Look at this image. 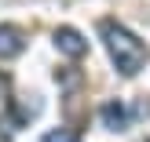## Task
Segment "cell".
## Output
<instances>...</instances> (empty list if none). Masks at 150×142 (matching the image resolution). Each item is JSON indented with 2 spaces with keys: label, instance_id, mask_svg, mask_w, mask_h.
<instances>
[{
  "label": "cell",
  "instance_id": "1",
  "mask_svg": "<svg viewBox=\"0 0 150 142\" xmlns=\"http://www.w3.org/2000/svg\"><path fill=\"white\" fill-rule=\"evenodd\" d=\"M99 33H103V40H106V51H110V58H114V66H117L121 77H136V73L146 66L143 40H139L136 33H128L121 22H114V18L99 22Z\"/></svg>",
  "mask_w": 150,
  "mask_h": 142
},
{
  "label": "cell",
  "instance_id": "2",
  "mask_svg": "<svg viewBox=\"0 0 150 142\" xmlns=\"http://www.w3.org/2000/svg\"><path fill=\"white\" fill-rule=\"evenodd\" d=\"M55 48L62 51V55H70V58H81V55L88 51V40L77 33V29L62 26V29H55Z\"/></svg>",
  "mask_w": 150,
  "mask_h": 142
},
{
  "label": "cell",
  "instance_id": "3",
  "mask_svg": "<svg viewBox=\"0 0 150 142\" xmlns=\"http://www.w3.org/2000/svg\"><path fill=\"white\" fill-rule=\"evenodd\" d=\"M22 48H26L22 29H15V26H0V58H15V55H22Z\"/></svg>",
  "mask_w": 150,
  "mask_h": 142
},
{
  "label": "cell",
  "instance_id": "4",
  "mask_svg": "<svg viewBox=\"0 0 150 142\" xmlns=\"http://www.w3.org/2000/svg\"><path fill=\"white\" fill-rule=\"evenodd\" d=\"M103 124H106V131H125L128 128V109L121 106V102H106V106L99 109Z\"/></svg>",
  "mask_w": 150,
  "mask_h": 142
},
{
  "label": "cell",
  "instance_id": "5",
  "mask_svg": "<svg viewBox=\"0 0 150 142\" xmlns=\"http://www.w3.org/2000/svg\"><path fill=\"white\" fill-rule=\"evenodd\" d=\"M44 142H81V135H77V131L59 128V131H48V135H44Z\"/></svg>",
  "mask_w": 150,
  "mask_h": 142
}]
</instances>
